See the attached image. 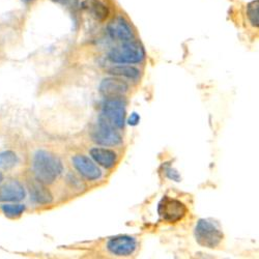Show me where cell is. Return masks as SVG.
<instances>
[{
  "label": "cell",
  "instance_id": "cell-1",
  "mask_svg": "<svg viewBox=\"0 0 259 259\" xmlns=\"http://www.w3.org/2000/svg\"><path fill=\"white\" fill-rule=\"evenodd\" d=\"M32 169L38 182L49 185L59 178L63 171V166L55 155L47 150L39 149L33 156Z\"/></svg>",
  "mask_w": 259,
  "mask_h": 259
},
{
  "label": "cell",
  "instance_id": "cell-2",
  "mask_svg": "<svg viewBox=\"0 0 259 259\" xmlns=\"http://www.w3.org/2000/svg\"><path fill=\"white\" fill-rule=\"evenodd\" d=\"M145 58L143 46L138 40L128 39L112 48L108 53V59L119 64L140 63Z\"/></svg>",
  "mask_w": 259,
  "mask_h": 259
},
{
  "label": "cell",
  "instance_id": "cell-3",
  "mask_svg": "<svg viewBox=\"0 0 259 259\" xmlns=\"http://www.w3.org/2000/svg\"><path fill=\"white\" fill-rule=\"evenodd\" d=\"M222 231L207 220L201 219L195 227V239L197 243L205 248H217L223 241Z\"/></svg>",
  "mask_w": 259,
  "mask_h": 259
},
{
  "label": "cell",
  "instance_id": "cell-4",
  "mask_svg": "<svg viewBox=\"0 0 259 259\" xmlns=\"http://www.w3.org/2000/svg\"><path fill=\"white\" fill-rule=\"evenodd\" d=\"M93 140L103 146H116L122 142L120 134L112 124L100 116L99 122L92 132Z\"/></svg>",
  "mask_w": 259,
  "mask_h": 259
},
{
  "label": "cell",
  "instance_id": "cell-5",
  "mask_svg": "<svg viewBox=\"0 0 259 259\" xmlns=\"http://www.w3.org/2000/svg\"><path fill=\"white\" fill-rule=\"evenodd\" d=\"M158 211L167 223H177L185 217L188 209L182 201L165 196L159 203Z\"/></svg>",
  "mask_w": 259,
  "mask_h": 259
},
{
  "label": "cell",
  "instance_id": "cell-6",
  "mask_svg": "<svg viewBox=\"0 0 259 259\" xmlns=\"http://www.w3.org/2000/svg\"><path fill=\"white\" fill-rule=\"evenodd\" d=\"M101 116L114 127H122L125 118L124 104L118 99H108L103 105Z\"/></svg>",
  "mask_w": 259,
  "mask_h": 259
},
{
  "label": "cell",
  "instance_id": "cell-7",
  "mask_svg": "<svg viewBox=\"0 0 259 259\" xmlns=\"http://www.w3.org/2000/svg\"><path fill=\"white\" fill-rule=\"evenodd\" d=\"M107 249L116 256H130L137 249V242L132 236L120 235L110 239L107 243Z\"/></svg>",
  "mask_w": 259,
  "mask_h": 259
},
{
  "label": "cell",
  "instance_id": "cell-8",
  "mask_svg": "<svg viewBox=\"0 0 259 259\" xmlns=\"http://www.w3.org/2000/svg\"><path fill=\"white\" fill-rule=\"evenodd\" d=\"M128 92V85L115 77L105 78L100 84V93L107 99H118Z\"/></svg>",
  "mask_w": 259,
  "mask_h": 259
},
{
  "label": "cell",
  "instance_id": "cell-9",
  "mask_svg": "<svg viewBox=\"0 0 259 259\" xmlns=\"http://www.w3.org/2000/svg\"><path fill=\"white\" fill-rule=\"evenodd\" d=\"M72 162L79 174L89 181H97L101 179V169L86 156L76 155L72 158Z\"/></svg>",
  "mask_w": 259,
  "mask_h": 259
},
{
  "label": "cell",
  "instance_id": "cell-10",
  "mask_svg": "<svg viewBox=\"0 0 259 259\" xmlns=\"http://www.w3.org/2000/svg\"><path fill=\"white\" fill-rule=\"evenodd\" d=\"M107 32L115 40H128L134 36L133 29L131 25L123 17H117L113 19L107 26Z\"/></svg>",
  "mask_w": 259,
  "mask_h": 259
},
{
  "label": "cell",
  "instance_id": "cell-11",
  "mask_svg": "<svg viewBox=\"0 0 259 259\" xmlns=\"http://www.w3.org/2000/svg\"><path fill=\"white\" fill-rule=\"evenodd\" d=\"M25 189L18 181H10L0 186V201L19 202L25 198Z\"/></svg>",
  "mask_w": 259,
  "mask_h": 259
},
{
  "label": "cell",
  "instance_id": "cell-12",
  "mask_svg": "<svg viewBox=\"0 0 259 259\" xmlns=\"http://www.w3.org/2000/svg\"><path fill=\"white\" fill-rule=\"evenodd\" d=\"M81 7L97 21H105L110 15V9L105 0H83Z\"/></svg>",
  "mask_w": 259,
  "mask_h": 259
},
{
  "label": "cell",
  "instance_id": "cell-13",
  "mask_svg": "<svg viewBox=\"0 0 259 259\" xmlns=\"http://www.w3.org/2000/svg\"><path fill=\"white\" fill-rule=\"evenodd\" d=\"M91 157L102 167L106 169L113 168L117 161V155L112 149L94 147L90 150Z\"/></svg>",
  "mask_w": 259,
  "mask_h": 259
},
{
  "label": "cell",
  "instance_id": "cell-14",
  "mask_svg": "<svg viewBox=\"0 0 259 259\" xmlns=\"http://www.w3.org/2000/svg\"><path fill=\"white\" fill-rule=\"evenodd\" d=\"M29 192H30V198L36 204L47 205L50 204L53 200L51 192L47 189L45 184L38 182L37 180L34 182L29 183Z\"/></svg>",
  "mask_w": 259,
  "mask_h": 259
},
{
  "label": "cell",
  "instance_id": "cell-15",
  "mask_svg": "<svg viewBox=\"0 0 259 259\" xmlns=\"http://www.w3.org/2000/svg\"><path fill=\"white\" fill-rule=\"evenodd\" d=\"M109 73L114 76L125 77L128 79H137L140 75V71L138 69L131 66H124V64H120V66L111 68L109 70Z\"/></svg>",
  "mask_w": 259,
  "mask_h": 259
},
{
  "label": "cell",
  "instance_id": "cell-16",
  "mask_svg": "<svg viewBox=\"0 0 259 259\" xmlns=\"http://www.w3.org/2000/svg\"><path fill=\"white\" fill-rule=\"evenodd\" d=\"M2 209H3V212L7 215L8 218L15 219V218L20 217V215L25 211L26 207H25L24 204L14 202V203L3 204Z\"/></svg>",
  "mask_w": 259,
  "mask_h": 259
},
{
  "label": "cell",
  "instance_id": "cell-17",
  "mask_svg": "<svg viewBox=\"0 0 259 259\" xmlns=\"http://www.w3.org/2000/svg\"><path fill=\"white\" fill-rule=\"evenodd\" d=\"M247 17L250 24L253 27L259 26V2L254 0V2L247 5Z\"/></svg>",
  "mask_w": 259,
  "mask_h": 259
},
{
  "label": "cell",
  "instance_id": "cell-18",
  "mask_svg": "<svg viewBox=\"0 0 259 259\" xmlns=\"http://www.w3.org/2000/svg\"><path fill=\"white\" fill-rule=\"evenodd\" d=\"M18 163L17 155L12 150H5L0 153V167L4 169H11L15 167Z\"/></svg>",
  "mask_w": 259,
  "mask_h": 259
},
{
  "label": "cell",
  "instance_id": "cell-19",
  "mask_svg": "<svg viewBox=\"0 0 259 259\" xmlns=\"http://www.w3.org/2000/svg\"><path fill=\"white\" fill-rule=\"evenodd\" d=\"M166 175H167V177H168L170 180H172V181H176V182H180V181H181L180 175L178 174V171H176L175 169H171V168L167 169V170H166Z\"/></svg>",
  "mask_w": 259,
  "mask_h": 259
},
{
  "label": "cell",
  "instance_id": "cell-20",
  "mask_svg": "<svg viewBox=\"0 0 259 259\" xmlns=\"http://www.w3.org/2000/svg\"><path fill=\"white\" fill-rule=\"evenodd\" d=\"M139 121H140V116H139V114H137L136 112L132 113L131 116H130L128 119H127V123H128L130 125H136V124L139 123Z\"/></svg>",
  "mask_w": 259,
  "mask_h": 259
},
{
  "label": "cell",
  "instance_id": "cell-21",
  "mask_svg": "<svg viewBox=\"0 0 259 259\" xmlns=\"http://www.w3.org/2000/svg\"><path fill=\"white\" fill-rule=\"evenodd\" d=\"M53 2L58 3V4H66V3L70 2V0H53Z\"/></svg>",
  "mask_w": 259,
  "mask_h": 259
},
{
  "label": "cell",
  "instance_id": "cell-22",
  "mask_svg": "<svg viewBox=\"0 0 259 259\" xmlns=\"http://www.w3.org/2000/svg\"><path fill=\"white\" fill-rule=\"evenodd\" d=\"M3 181H4V175L2 174V172H0V184L3 183Z\"/></svg>",
  "mask_w": 259,
  "mask_h": 259
},
{
  "label": "cell",
  "instance_id": "cell-23",
  "mask_svg": "<svg viewBox=\"0 0 259 259\" xmlns=\"http://www.w3.org/2000/svg\"><path fill=\"white\" fill-rule=\"evenodd\" d=\"M24 3H30V2H32V0H23Z\"/></svg>",
  "mask_w": 259,
  "mask_h": 259
}]
</instances>
